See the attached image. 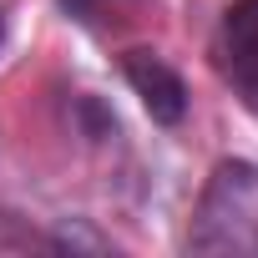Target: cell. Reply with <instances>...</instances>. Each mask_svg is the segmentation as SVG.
<instances>
[{"label": "cell", "instance_id": "7a4b0ae2", "mask_svg": "<svg viewBox=\"0 0 258 258\" xmlns=\"http://www.w3.org/2000/svg\"><path fill=\"white\" fill-rule=\"evenodd\" d=\"M218 71L223 81L258 111V0H233L218 26Z\"/></svg>", "mask_w": 258, "mask_h": 258}, {"label": "cell", "instance_id": "6da1fadb", "mask_svg": "<svg viewBox=\"0 0 258 258\" xmlns=\"http://www.w3.org/2000/svg\"><path fill=\"white\" fill-rule=\"evenodd\" d=\"M192 248L203 253H258V167H223L198 208Z\"/></svg>", "mask_w": 258, "mask_h": 258}]
</instances>
